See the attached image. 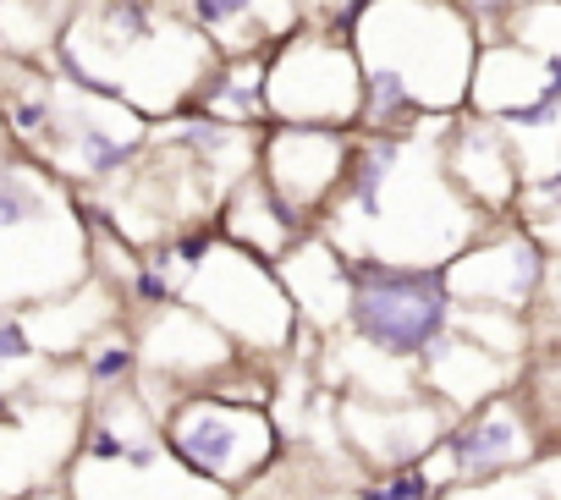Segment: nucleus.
I'll list each match as a JSON object with an SVG mask.
<instances>
[{"instance_id":"12","label":"nucleus","mask_w":561,"mask_h":500,"mask_svg":"<svg viewBox=\"0 0 561 500\" xmlns=\"http://www.w3.org/2000/svg\"><path fill=\"white\" fill-rule=\"evenodd\" d=\"M28 358H39V341L28 336V325H23V319L0 314V374L18 369V363H28Z\"/></svg>"},{"instance_id":"3","label":"nucleus","mask_w":561,"mask_h":500,"mask_svg":"<svg viewBox=\"0 0 561 500\" xmlns=\"http://www.w3.org/2000/svg\"><path fill=\"white\" fill-rule=\"evenodd\" d=\"M160 440L193 478H204L220 495L259 484L280 456V434L264 402H242L226 391H182L160 412Z\"/></svg>"},{"instance_id":"2","label":"nucleus","mask_w":561,"mask_h":500,"mask_svg":"<svg viewBox=\"0 0 561 500\" xmlns=\"http://www.w3.org/2000/svg\"><path fill=\"white\" fill-rule=\"evenodd\" d=\"M56 61L72 83L133 105L144 121H160L198 100L220 45L160 0H89L61 28Z\"/></svg>"},{"instance_id":"4","label":"nucleus","mask_w":561,"mask_h":500,"mask_svg":"<svg viewBox=\"0 0 561 500\" xmlns=\"http://www.w3.org/2000/svg\"><path fill=\"white\" fill-rule=\"evenodd\" d=\"M347 330L391 363H419L424 347L457 325V298L435 265L347 259Z\"/></svg>"},{"instance_id":"1","label":"nucleus","mask_w":561,"mask_h":500,"mask_svg":"<svg viewBox=\"0 0 561 500\" xmlns=\"http://www.w3.org/2000/svg\"><path fill=\"white\" fill-rule=\"evenodd\" d=\"M364 67V132H413L435 116H462L484 28L462 0H353L331 23Z\"/></svg>"},{"instance_id":"13","label":"nucleus","mask_w":561,"mask_h":500,"mask_svg":"<svg viewBox=\"0 0 561 500\" xmlns=\"http://www.w3.org/2000/svg\"><path fill=\"white\" fill-rule=\"evenodd\" d=\"M280 500H342V495H331V489H293V495H280Z\"/></svg>"},{"instance_id":"11","label":"nucleus","mask_w":561,"mask_h":500,"mask_svg":"<svg viewBox=\"0 0 561 500\" xmlns=\"http://www.w3.org/2000/svg\"><path fill=\"white\" fill-rule=\"evenodd\" d=\"M133 369H138V341L105 336V347L89 358V385H100V391H116V385H122Z\"/></svg>"},{"instance_id":"8","label":"nucleus","mask_w":561,"mask_h":500,"mask_svg":"<svg viewBox=\"0 0 561 500\" xmlns=\"http://www.w3.org/2000/svg\"><path fill=\"white\" fill-rule=\"evenodd\" d=\"M430 456L446 462L440 484L451 489V484H484V478L534 467L545 451H539V434H534V423H528L517 391L506 385V391H495V396L462 407V412L446 423V434L435 440Z\"/></svg>"},{"instance_id":"9","label":"nucleus","mask_w":561,"mask_h":500,"mask_svg":"<svg viewBox=\"0 0 561 500\" xmlns=\"http://www.w3.org/2000/svg\"><path fill=\"white\" fill-rule=\"evenodd\" d=\"M545 276H550V259L534 231L523 225H506L495 236H473L462 254L446 265V287L457 303H473V309H512V314H528L545 292Z\"/></svg>"},{"instance_id":"7","label":"nucleus","mask_w":561,"mask_h":500,"mask_svg":"<svg viewBox=\"0 0 561 500\" xmlns=\"http://www.w3.org/2000/svg\"><path fill=\"white\" fill-rule=\"evenodd\" d=\"M353 127H304V121H264L259 127V176L298 220H325L342 171H347Z\"/></svg>"},{"instance_id":"14","label":"nucleus","mask_w":561,"mask_h":500,"mask_svg":"<svg viewBox=\"0 0 561 500\" xmlns=\"http://www.w3.org/2000/svg\"><path fill=\"white\" fill-rule=\"evenodd\" d=\"M545 500H550V495H545Z\"/></svg>"},{"instance_id":"6","label":"nucleus","mask_w":561,"mask_h":500,"mask_svg":"<svg viewBox=\"0 0 561 500\" xmlns=\"http://www.w3.org/2000/svg\"><path fill=\"white\" fill-rule=\"evenodd\" d=\"M364 111V67L347 34L336 28H293L270 45L264 61V121L304 127H358Z\"/></svg>"},{"instance_id":"5","label":"nucleus","mask_w":561,"mask_h":500,"mask_svg":"<svg viewBox=\"0 0 561 500\" xmlns=\"http://www.w3.org/2000/svg\"><path fill=\"white\" fill-rule=\"evenodd\" d=\"M182 303L198 309L231 347H248V352L287 347V336L304 325L280 270L226 236H215L209 254L198 265H187Z\"/></svg>"},{"instance_id":"10","label":"nucleus","mask_w":561,"mask_h":500,"mask_svg":"<svg viewBox=\"0 0 561 500\" xmlns=\"http://www.w3.org/2000/svg\"><path fill=\"white\" fill-rule=\"evenodd\" d=\"M517 380L523 385H512V391H517V402H523V412H528V423L539 434V451L561 456V341H545L523 363Z\"/></svg>"}]
</instances>
